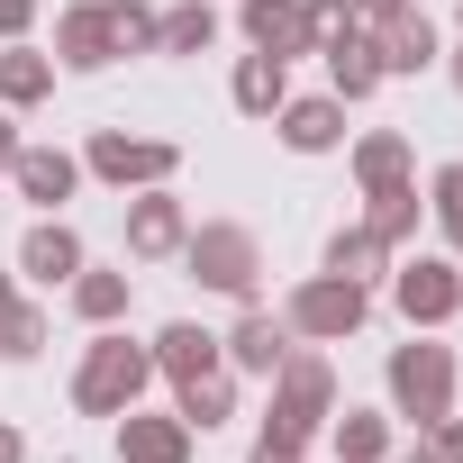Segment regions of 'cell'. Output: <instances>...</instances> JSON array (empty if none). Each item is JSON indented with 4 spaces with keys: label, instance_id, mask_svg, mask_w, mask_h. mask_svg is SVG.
<instances>
[{
    "label": "cell",
    "instance_id": "cell-1",
    "mask_svg": "<svg viewBox=\"0 0 463 463\" xmlns=\"http://www.w3.org/2000/svg\"><path fill=\"white\" fill-rule=\"evenodd\" d=\"M327 418H336V364H327L318 345H300V336H291V354L273 364L264 436H282V445H318V436H327Z\"/></svg>",
    "mask_w": 463,
    "mask_h": 463
},
{
    "label": "cell",
    "instance_id": "cell-2",
    "mask_svg": "<svg viewBox=\"0 0 463 463\" xmlns=\"http://www.w3.org/2000/svg\"><path fill=\"white\" fill-rule=\"evenodd\" d=\"M146 382H155V354H146L128 327H91V345H82V364H73V409H82V418H118V409L146 400Z\"/></svg>",
    "mask_w": 463,
    "mask_h": 463
},
{
    "label": "cell",
    "instance_id": "cell-3",
    "mask_svg": "<svg viewBox=\"0 0 463 463\" xmlns=\"http://www.w3.org/2000/svg\"><path fill=\"white\" fill-rule=\"evenodd\" d=\"M182 273L200 291H218V300H255L264 291V237L237 227V218H200L182 237Z\"/></svg>",
    "mask_w": 463,
    "mask_h": 463
},
{
    "label": "cell",
    "instance_id": "cell-4",
    "mask_svg": "<svg viewBox=\"0 0 463 463\" xmlns=\"http://www.w3.org/2000/svg\"><path fill=\"white\" fill-rule=\"evenodd\" d=\"M382 391H391V418H409V427H436L454 409V354L436 345V327H409V345H391Z\"/></svg>",
    "mask_w": 463,
    "mask_h": 463
},
{
    "label": "cell",
    "instance_id": "cell-5",
    "mask_svg": "<svg viewBox=\"0 0 463 463\" xmlns=\"http://www.w3.org/2000/svg\"><path fill=\"white\" fill-rule=\"evenodd\" d=\"M364 318H373V291L345 282V273H309V282H291V300H282V327H291L300 345H345Z\"/></svg>",
    "mask_w": 463,
    "mask_h": 463
},
{
    "label": "cell",
    "instance_id": "cell-6",
    "mask_svg": "<svg viewBox=\"0 0 463 463\" xmlns=\"http://www.w3.org/2000/svg\"><path fill=\"white\" fill-rule=\"evenodd\" d=\"M82 173H91V182H109V191H155V182H173V173H182V146H173V137L91 128V146H82Z\"/></svg>",
    "mask_w": 463,
    "mask_h": 463
},
{
    "label": "cell",
    "instance_id": "cell-7",
    "mask_svg": "<svg viewBox=\"0 0 463 463\" xmlns=\"http://www.w3.org/2000/svg\"><path fill=\"white\" fill-rule=\"evenodd\" d=\"M391 300L409 327L463 318V255H391Z\"/></svg>",
    "mask_w": 463,
    "mask_h": 463
},
{
    "label": "cell",
    "instance_id": "cell-8",
    "mask_svg": "<svg viewBox=\"0 0 463 463\" xmlns=\"http://www.w3.org/2000/svg\"><path fill=\"white\" fill-rule=\"evenodd\" d=\"M10 191H19L37 218H64V200L82 191V155H73V146H19V155H10Z\"/></svg>",
    "mask_w": 463,
    "mask_h": 463
},
{
    "label": "cell",
    "instance_id": "cell-9",
    "mask_svg": "<svg viewBox=\"0 0 463 463\" xmlns=\"http://www.w3.org/2000/svg\"><path fill=\"white\" fill-rule=\"evenodd\" d=\"M182 237H191V209H182V191H173V182H155V191H128V255H137V264H164V255H182Z\"/></svg>",
    "mask_w": 463,
    "mask_h": 463
},
{
    "label": "cell",
    "instance_id": "cell-10",
    "mask_svg": "<svg viewBox=\"0 0 463 463\" xmlns=\"http://www.w3.org/2000/svg\"><path fill=\"white\" fill-rule=\"evenodd\" d=\"M318 55H327V91L354 109V100H373L391 73H382V46H373V19H354V28H327L318 37Z\"/></svg>",
    "mask_w": 463,
    "mask_h": 463
},
{
    "label": "cell",
    "instance_id": "cell-11",
    "mask_svg": "<svg viewBox=\"0 0 463 463\" xmlns=\"http://www.w3.org/2000/svg\"><path fill=\"white\" fill-rule=\"evenodd\" d=\"M109 427H118V463H191V454H200V436L182 427V409H146V400H137V409H118Z\"/></svg>",
    "mask_w": 463,
    "mask_h": 463
},
{
    "label": "cell",
    "instance_id": "cell-12",
    "mask_svg": "<svg viewBox=\"0 0 463 463\" xmlns=\"http://www.w3.org/2000/svg\"><path fill=\"white\" fill-rule=\"evenodd\" d=\"M264 128H273L291 155H336V146H345V100H336V91H291Z\"/></svg>",
    "mask_w": 463,
    "mask_h": 463
},
{
    "label": "cell",
    "instance_id": "cell-13",
    "mask_svg": "<svg viewBox=\"0 0 463 463\" xmlns=\"http://www.w3.org/2000/svg\"><path fill=\"white\" fill-rule=\"evenodd\" d=\"M237 28H246V46H255V55H282V64L318 55V28H309L300 0H237Z\"/></svg>",
    "mask_w": 463,
    "mask_h": 463
},
{
    "label": "cell",
    "instance_id": "cell-14",
    "mask_svg": "<svg viewBox=\"0 0 463 463\" xmlns=\"http://www.w3.org/2000/svg\"><path fill=\"white\" fill-rule=\"evenodd\" d=\"M373 46H382V73H391V82H400V73L445 64V37H436V19L418 10V0H409V10H382V19H373Z\"/></svg>",
    "mask_w": 463,
    "mask_h": 463
},
{
    "label": "cell",
    "instance_id": "cell-15",
    "mask_svg": "<svg viewBox=\"0 0 463 463\" xmlns=\"http://www.w3.org/2000/svg\"><path fill=\"white\" fill-rule=\"evenodd\" d=\"M218 354H227V373H255V382H273V364L291 354V327H282L264 300H246V318L218 336Z\"/></svg>",
    "mask_w": 463,
    "mask_h": 463
},
{
    "label": "cell",
    "instance_id": "cell-16",
    "mask_svg": "<svg viewBox=\"0 0 463 463\" xmlns=\"http://www.w3.org/2000/svg\"><path fill=\"white\" fill-rule=\"evenodd\" d=\"M55 64L64 73H109L118 46H109V0H73V10L55 19Z\"/></svg>",
    "mask_w": 463,
    "mask_h": 463
},
{
    "label": "cell",
    "instance_id": "cell-17",
    "mask_svg": "<svg viewBox=\"0 0 463 463\" xmlns=\"http://www.w3.org/2000/svg\"><path fill=\"white\" fill-rule=\"evenodd\" d=\"M82 264H91V255H82V237H73V218H37L28 237H19V273L46 282V291H64Z\"/></svg>",
    "mask_w": 463,
    "mask_h": 463
},
{
    "label": "cell",
    "instance_id": "cell-18",
    "mask_svg": "<svg viewBox=\"0 0 463 463\" xmlns=\"http://www.w3.org/2000/svg\"><path fill=\"white\" fill-rule=\"evenodd\" d=\"M345 164H354V191H400V182H418V146H409L400 128L354 137V146H345Z\"/></svg>",
    "mask_w": 463,
    "mask_h": 463
},
{
    "label": "cell",
    "instance_id": "cell-19",
    "mask_svg": "<svg viewBox=\"0 0 463 463\" xmlns=\"http://www.w3.org/2000/svg\"><path fill=\"white\" fill-rule=\"evenodd\" d=\"M155 382H191V373H218L227 354H218V336L200 327V318H173V327H155Z\"/></svg>",
    "mask_w": 463,
    "mask_h": 463
},
{
    "label": "cell",
    "instance_id": "cell-20",
    "mask_svg": "<svg viewBox=\"0 0 463 463\" xmlns=\"http://www.w3.org/2000/svg\"><path fill=\"white\" fill-rule=\"evenodd\" d=\"M73 318L82 327H128V300H137V273H109V264H82L73 282Z\"/></svg>",
    "mask_w": 463,
    "mask_h": 463
},
{
    "label": "cell",
    "instance_id": "cell-21",
    "mask_svg": "<svg viewBox=\"0 0 463 463\" xmlns=\"http://www.w3.org/2000/svg\"><path fill=\"white\" fill-rule=\"evenodd\" d=\"M327 445H336V463H391L400 418H391V409H336V418H327Z\"/></svg>",
    "mask_w": 463,
    "mask_h": 463
},
{
    "label": "cell",
    "instance_id": "cell-22",
    "mask_svg": "<svg viewBox=\"0 0 463 463\" xmlns=\"http://www.w3.org/2000/svg\"><path fill=\"white\" fill-rule=\"evenodd\" d=\"M55 55H37L28 37L19 46H0V109H37V100H55Z\"/></svg>",
    "mask_w": 463,
    "mask_h": 463
},
{
    "label": "cell",
    "instance_id": "cell-23",
    "mask_svg": "<svg viewBox=\"0 0 463 463\" xmlns=\"http://www.w3.org/2000/svg\"><path fill=\"white\" fill-rule=\"evenodd\" d=\"M173 409H182V427L191 436H209V427H227V418H237V373H191V382H173Z\"/></svg>",
    "mask_w": 463,
    "mask_h": 463
},
{
    "label": "cell",
    "instance_id": "cell-24",
    "mask_svg": "<svg viewBox=\"0 0 463 463\" xmlns=\"http://www.w3.org/2000/svg\"><path fill=\"white\" fill-rule=\"evenodd\" d=\"M227 100H237L246 118H273L291 100V64L282 55H237V73H227Z\"/></svg>",
    "mask_w": 463,
    "mask_h": 463
},
{
    "label": "cell",
    "instance_id": "cell-25",
    "mask_svg": "<svg viewBox=\"0 0 463 463\" xmlns=\"http://www.w3.org/2000/svg\"><path fill=\"white\" fill-rule=\"evenodd\" d=\"M318 273H345V282H364V291H373V282H391V246L354 218V227H336V237H327V264H318Z\"/></svg>",
    "mask_w": 463,
    "mask_h": 463
},
{
    "label": "cell",
    "instance_id": "cell-26",
    "mask_svg": "<svg viewBox=\"0 0 463 463\" xmlns=\"http://www.w3.org/2000/svg\"><path fill=\"white\" fill-rule=\"evenodd\" d=\"M364 227H373V237L400 255V246L418 237V227H427V200H418V182H400V191H364Z\"/></svg>",
    "mask_w": 463,
    "mask_h": 463
},
{
    "label": "cell",
    "instance_id": "cell-27",
    "mask_svg": "<svg viewBox=\"0 0 463 463\" xmlns=\"http://www.w3.org/2000/svg\"><path fill=\"white\" fill-rule=\"evenodd\" d=\"M209 46H218V10H209V0H182V10H164L155 55H209Z\"/></svg>",
    "mask_w": 463,
    "mask_h": 463
},
{
    "label": "cell",
    "instance_id": "cell-28",
    "mask_svg": "<svg viewBox=\"0 0 463 463\" xmlns=\"http://www.w3.org/2000/svg\"><path fill=\"white\" fill-rule=\"evenodd\" d=\"M37 354H46V309L10 300V309H0V364H37Z\"/></svg>",
    "mask_w": 463,
    "mask_h": 463
},
{
    "label": "cell",
    "instance_id": "cell-29",
    "mask_svg": "<svg viewBox=\"0 0 463 463\" xmlns=\"http://www.w3.org/2000/svg\"><path fill=\"white\" fill-rule=\"evenodd\" d=\"M427 218H436V237L463 255V164H436V182H427Z\"/></svg>",
    "mask_w": 463,
    "mask_h": 463
},
{
    "label": "cell",
    "instance_id": "cell-30",
    "mask_svg": "<svg viewBox=\"0 0 463 463\" xmlns=\"http://www.w3.org/2000/svg\"><path fill=\"white\" fill-rule=\"evenodd\" d=\"M155 28H164V19L146 10V0H109V46H118V55H155Z\"/></svg>",
    "mask_w": 463,
    "mask_h": 463
},
{
    "label": "cell",
    "instance_id": "cell-31",
    "mask_svg": "<svg viewBox=\"0 0 463 463\" xmlns=\"http://www.w3.org/2000/svg\"><path fill=\"white\" fill-rule=\"evenodd\" d=\"M418 445H427V463H463V418L445 409L436 427H418Z\"/></svg>",
    "mask_w": 463,
    "mask_h": 463
},
{
    "label": "cell",
    "instance_id": "cell-32",
    "mask_svg": "<svg viewBox=\"0 0 463 463\" xmlns=\"http://www.w3.org/2000/svg\"><path fill=\"white\" fill-rule=\"evenodd\" d=\"M37 28V0H0V46H19Z\"/></svg>",
    "mask_w": 463,
    "mask_h": 463
},
{
    "label": "cell",
    "instance_id": "cell-33",
    "mask_svg": "<svg viewBox=\"0 0 463 463\" xmlns=\"http://www.w3.org/2000/svg\"><path fill=\"white\" fill-rule=\"evenodd\" d=\"M246 463H309V445H282V436H255V454Z\"/></svg>",
    "mask_w": 463,
    "mask_h": 463
},
{
    "label": "cell",
    "instance_id": "cell-34",
    "mask_svg": "<svg viewBox=\"0 0 463 463\" xmlns=\"http://www.w3.org/2000/svg\"><path fill=\"white\" fill-rule=\"evenodd\" d=\"M10 155H19V109H0V182H10Z\"/></svg>",
    "mask_w": 463,
    "mask_h": 463
},
{
    "label": "cell",
    "instance_id": "cell-35",
    "mask_svg": "<svg viewBox=\"0 0 463 463\" xmlns=\"http://www.w3.org/2000/svg\"><path fill=\"white\" fill-rule=\"evenodd\" d=\"M0 463H28V445H19V427L0 418Z\"/></svg>",
    "mask_w": 463,
    "mask_h": 463
},
{
    "label": "cell",
    "instance_id": "cell-36",
    "mask_svg": "<svg viewBox=\"0 0 463 463\" xmlns=\"http://www.w3.org/2000/svg\"><path fill=\"white\" fill-rule=\"evenodd\" d=\"M354 10H364V19H382V10H409V0H354Z\"/></svg>",
    "mask_w": 463,
    "mask_h": 463
},
{
    "label": "cell",
    "instance_id": "cell-37",
    "mask_svg": "<svg viewBox=\"0 0 463 463\" xmlns=\"http://www.w3.org/2000/svg\"><path fill=\"white\" fill-rule=\"evenodd\" d=\"M445 73H454V91H463V46H445Z\"/></svg>",
    "mask_w": 463,
    "mask_h": 463
},
{
    "label": "cell",
    "instance_id": "cell-38",
    "mask_svg": "<svg viewBox=\"0 0 463 463\" xmlns=\"http://www.w3.org/2000/svg\"><path fill=\"white\" fill-rule=\"evenodd\" d=\"M391 463H427V445H391Z\"/></svg>",
    "mask_w": 463,
    "mask_h": 463
},
{
    "label": "cell",
    "instance_id": "cell-39",
    "mask_svg": "<svg viewBox=\"0 0 463 463\" xmlns=\"http://www.w3.org/2000/svg\"><path fill=\"white\" fill-rule=\"evenodd\" d=\"M10 300H19V282H10V273H0V309H10Z\"/></svg>",
    "mask_w": 463,
    "mask_h": 463
}]
</instances>
